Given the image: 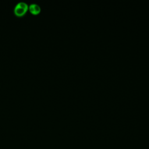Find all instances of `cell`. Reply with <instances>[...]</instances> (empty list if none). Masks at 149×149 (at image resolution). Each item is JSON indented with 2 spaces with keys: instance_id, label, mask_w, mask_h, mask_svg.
I'll list each match as a JSON object with an SVG mask.
<instances>
[{
  "instance_id": "1",
  "label": "cell",
  "mask_w": 149,
  "mask_h": 149,
  "mask_svg": "<svg viewBox=\"0 0 149 149\" xmlns=\"http://www.w3.org/2000/svg\"><path fill=\"white\" fill-rule=\"evenodd\" d=\"M29 10L32 14L37 15L40 13L41 8L38 4L31 3L29 6Z\"/></svg>"
},
{
  "instance_id": "3",
  "label": "cell",
  "mask_w": 149,
  "mask_h": 149,
  "mask_svg": "<svg viewBox=\"0 0 149 149\" xmlns=\"http://www.w3.org/2000/svg\"><path fill=\"white\" fill-rule=\"evenodd\" d=\"M17 4L19 6H20V7H22V8H23V9H24L25 10H27L28 9H29V6H28V5H27L26 3L24 2H20L17 3Z\"/></svg>"
},
{
  "instance_id": "2",
  "label": "cell",
  "mask_w": 149,
  "mask_h": 149,
  "mask_svg": "<svg viewBox=\"0 0 149 149\" xmlns=\"http://www.w3.org/2000/svg\"><path fill=\"white\" fill-rule=\"evenodd\" d=\"M26 11H27L26 10H25L23 8L19 6L17 4H16L14 8V13L17 16H23V15L25 14Z\"/></svg>"
}]
</instances>
